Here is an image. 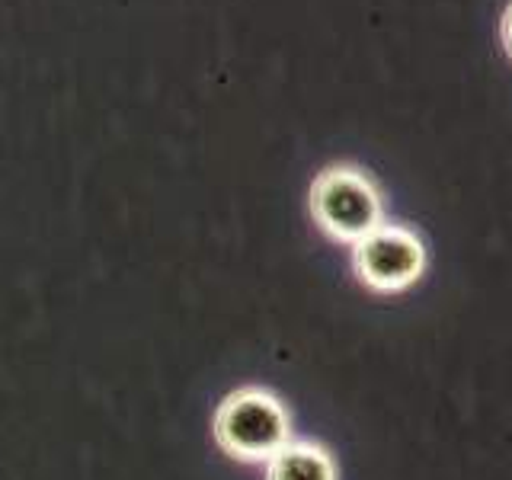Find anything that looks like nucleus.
I'll list each match as a JSON object with an SVG mask.
<instances>
[{"instance_id": "7ed1b4c3", "label": "nucleus", "mask_w": 512, "mask_h": 480, "mask_svg": "<svg viewBox=\"0 0 512 480\" xmlns=\"http://www.w3.org/2000/svg\"><path fill=\"white\" fill-rule=\"evenodd\" d=\"M352 263L359 279L375 292H400L410 288L426 269V247L410 228L400 224H381L352 244Z\"/></svg>"}, {"instance_id": "f257e3e1", "label": "nucleus", "mask_w": 512, "mask_h": 480, "mask_svg": "<svg viewBox=\"0 0 512 480\" xmlns=\"http://www.w3.org/2000/svg\"><path fill=\"white\" fill-rule=\"evenodd\" d=\"M215 439L240 461H269L292 442V420L276 394L244 388L221 404L215 416Z\"/></svg>"}, {"instance_id": "39448f33", "label": "nucleus", "mask_w": 512, "mask_h": 480, "mask_svg": "<svg viewBox=\"0 0 512 480\" xmlns=\"http://www.w3.org/2000/svg\"><path fill=\"white\" fill-rule=\"evenodd\" d=\"M503 45H506V52L512 55V4L506 7V13H503Z\"/></svg>"}, {"instance_id": "f03ea898", "label": "nucleus", "mask_w": 512, "mask_h": 480, "mask_svg": "<svg viewBox=\"0 0 512 480\" xmlns=\"http://www.w3.org/2000/svg\"><path fill=\"white\" fill-rule=\"evenodd\" d=\"M311 215L333 240L359 244L384 224L378 186L356 167H330L311 186Z\"/></svg>"}, {"instance_id": "20e7f679", "label": "nucleus", "mask_w": 512, "mask_h": 480, "mask_svg": "<svg viewBox=\"0 0 512 480\" xmlns=\"http://www.w3.org/2000/svg\"><path fill=\"white\" fill-rule=\"evenodd\" d=\"M266 480H336V464L314 442H288L269 458Z\"/></svg>"}]
</instances>
